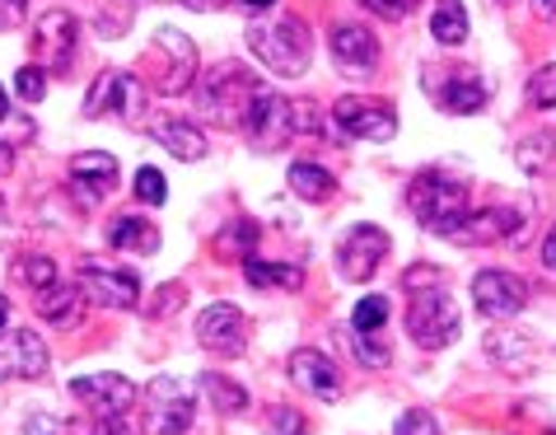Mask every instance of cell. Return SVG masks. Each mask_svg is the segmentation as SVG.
<instances>
[{"label":"cell","mask_w":556,"mask_h":435,"mask_svg":"<svg viewBox=\"0 0 556 435\" xmlns=\"http://www.w3.org/2000/svg\"><path fill=\"white\" fill-rule=\"evenodd\" d=\"M257 89H262V80H257L249 66H239V61H225V66H215V71L202 75V85H197V103H202V113L215 122V127L243 132Z\"/></svg>","instance_id":"1"},{"label":"cell","mask_w":556,"mask_h":435,"mask_svg":"<svg viewBox=\"0 0 556 435\" xmlns=\"http://www.w3.org/2000/svg\"><path fill=\"white\" fill-rule=\"evenodd\" d=\"M407 207H412L416 221L430 229V235L450 239L458 229V221L468 215V183H458L454 174H444V169L416 174L412 188H407Z\"/></svg>","instance_id":"2"},{"label":"cell","mask_w":556,"mask_h":435,"mask_svg":"<svg viewBox=\"0 0 556 435\" xmlns=\"http://www.w3.org/2000/svg\"><path fill=\"white\" fill-rule=\"evenodd\" d=\"M249 48H253V57L271 75H304L308 61H314V38H308V24L295 20V14L253 24L249 28Z\"/></svg>","instance_id":"3"},{"label":"cell","mask_w":556,"mask_h":435,"mask_svg":"<svg viewBox=\"0 0 556 435\" xmlns=\"http://www.w3.org/2000/svg\"><path fill=\"white\" fill-rule=\"evenodd\" d=\"M458 328H463V314H458V300L450 290H426V295H416L407 309V333L421 341L426 351L450 347Z\"/></svg>","instance_id":"4"},{"label":"cell","mask_w":556,"mask_h":435,"mask_svg":"<svg viewBox=\"0 0 556 435\" xmlns=\"http://www.w3.org/2000/svg\"><path fill=\"white\" fill-rule=\"evenodd\" d=\"M85 117H122L136 127L146 117V85L127 71H103V80L85 99Z\"/></svg>","instance_id":"5"},{"label":"cell","mask_w":556,"mask_h":435,"mask_svg":"<svg viewBox=\"0 0 556 435\" xmlns=\"http://www.w3.org/2000/svg\"><path fill=\"white\" fill-rule=\"evenodd\" d=\"M146 398H150V431L154 435H188L192 412H197V398L188 384L174 375H154Z\"/></svg>","instance_id":"6"},{"label":"cell","mask_w":556,"mask_h":435,"mask_svg":"<svg viewBox=\"0 0 556 435\" xmlns=\"http://www.w3.org/2000/svg\"><path fill=\"white\" fill-rule=\"evenodd\" d=\"M332 117H337V127H342L351 141H393L397 136V113L389 103H379V99H337L332 108Z\"/></svg>","instance_id":"7"},{"label":"cell","mask_w":556,"mask_h":435,"mask_svg":"<svg viewBox=\"0 0 556 435\" xmlns=\"http://www.w3.org/2000/svg\"><path fill=\"white\" fill-rule=\"evenodd\" d=\"M80 290L85 300L103 309H131L141 304V276L131 268H108V262H80Z\"/></svg>","instance_id":"8"},{"label":"cell","mask_w":556,"mask_h":435,"mask_svg":"<svg viewBox=\"0 0 556 435\" xmlns=\"http://www.w3.org/2000/svg\"><path fill=\"white\" fill-rule=\"evenodd\" d=\"M48 341L34 328H14L0 333V384L5 380H42L48 375Z\"/></svg>","instance_id":"9"},{"label":"cell","mask_w":556,"mask_h":435,"mask_svg":"<svg viewBox=\"0 0 556 435\" xmlns=\"http://www.w3.org/2000/svg\"><path fill=\"white\" fill-rule=\"evenodd\" d=\"M472 300L486 319H515L523 304H529V286L519 282L515 272H501V268H486L472 276Z\"/></svg>","instance_id":"10"},{"label":"cell","mask_w":556,"mask_h":435,"mask_svg":"<svg viewBox=\"0 0 556 435\" xmlns=\"http://www.w3.org/2000/svg\"><path fill=\"white\" fill-rule=\"evenodd\" d=\"M328 48H332V61L342 66V75L369 80V75L379 71V38L369 34V28H361V24H337Z\"/></svg>","instance_id":"11"},{"label":"cell","mask_w":556,"mask_h":435,"mask_svg":"<svg viewBox=\"0 0 556 435\" xmlns=\"http://www.w3.org/2000/svg\"><path fill=\"white\" fill-rule=\"evenodd\" d=\"M389 229H379V225H355L346 244H342V253H337V262H342V276H351V282H369V276L379 272V262L389 258Z\"/></svg>","instance_id":"12"},{"label":"cell","mask_w":556,"mask_h":435,"mask_svg":"<svg viewBox=\"0 0 556 435\" xmlns=\"http://www.w3.org/2000/svg\"><path fill=\"white\" fill-rule=\"evenodd\" d=\"M243 136H249L253 146H262V150L281 146L286 136H295L290 132V99H281L271 85H262L253 108H249V122H243Z\"/></svg>","instance_id":"13"},{"label":"cell","mask_w":556,"mask_h":435,"mask_svg":"<svg viewBox=\"0 0 556 435\" xmlns=\"http://www.w3.org/2000/svg\"><path fill=\"white\" fill-rule=\"evenodd\" d=\"M71 394L89 402V408L99 412V422L103 417H122V412H131V402H136V384L127 375H113V370H103V375H80V380H71Z\"/></svg>","instance_id":"14"},{"label":"cell","mask_w":556,"mask_h":435,"mask_svg":"<svg viewBox=\"0 0 556 435\" xmlns=\"http://www.w3.org/2000/svg\"><path fill=\"white\" fill-rule=\"evenodd\" d=\"M197 341L215 356H239L249 347V323L235 304H206V314L197 319Z\"/></svg>","instance_id":"15"},{"label":"cell","mask_w":556,"mask_h":435,"mask_svg":"<svg viewBox=\"0 0 556 435\" xmlns=\"http://www.w3.org/2000/svg\"><path fill=\"white\" fill-rule=\"evenodd\" d=\"M426 85H430V80H426ZM430 95H435V103L444 108V113L468 117V113H482V108H486L491 85H486L477 71H444L440 80L430 85Z\"/></svg>","instance_id":"16"},{"label":"cell","mask_w":556,"mask_h":435,"mask_svg":"<svg viewBox=\"0 0 556 435\" xmlns=\"http://www.w3.org/2000/svg\"><path fill=\"white\" fill-rule=\"evenodd\" d=\"M154 48H160L164 57H174V61H168V71L160 75V89L168 99L188 95L192 80H197V48H192V38L178 34V28H160V34H154Z\"/></svg>","instance_id":"17"},{"label":"cell","mask_w":556,"mask_h":435,"mask_svg":"<svg viewBox=\"0 0 556 435\" xmlns=\"http://www.w3.org/2000/svg\"><path fill=\"white\" fill-rule=\"evenodd\" d=\"M290 380H295L304 394H314L323 402H332L337 394H342V375H337V361L328 351H318V347H300L295 356H290Z\"/></svg>","instance_id":"18"},{"label":"cell","mask_w":556,"mask_h":435,"mask_svg":"<svg viewBox=\"0 0 556 435\" xmlns=\"http://www.w3.org/2000/svg\"><path fill=\"white\" fill-rule=\"evenodd\" d=\"M71 183L75 192H80V201H99L103 192L117 188V160L108 150H85L71 160Z\"/></svg>","instance_id":"19"},{"label":"cell","mask_w":556,"mask_h":435,"mask_svg":"<svg viewBox=\"0 0 556 435\" xmlns=\"http://www.w3.org/2000/svg\"><path fill=\"white\" fill-rule=\"evenodd\" d=\"M85 290H75V286H66V282H52V286H42L38 290V300H34V309H38V319L42 323H52L56 333H66V328H75V323L85 319Z\"/></svg>","instance_id":"20"},{"label":"cell","mask_w":556,"mask_h":435,"mask_svg":"<svg viewBox=\"0 0 556 435\" xmlns=\"http://www.w3.org/2000/svg\"><path fill=\"white\" fill-rule=\"evenodd\" d=\"M75 34H80V24H75L71 10H48L38 20V52L48 57L56 71H66L71 52H75Z\"/></svg>","instance_id":"21"},{"label":"cell","mask_w":556,"mask_h":435,"mask_svg":"<svg viewBox=\"0 0 556 435\" xmlns=\"http://www.w3.org/2000/svg\"><path fill=\"white\" fill-rule=\"evenodd\" d=\"M108 244H113L117 253L150 258V253H160V225L146 221V215H117V221L108 225Z\"/></svg>","instance_id":"22"},{"label":"cell","mask_w":556,"mask_h":435,"mask_svg":"<svg viewBox=\"0 0 556 435\" xmlns=\"http://www.w3.org/2000/svg\"><path fill=\"white\" fill-rule=\"evenodd\" d=\"M515 229V215L509 211H477V215H463L458 229L450 235V244H463V248H477V244H496Z\"/></svg>","instance_id":"23"},{"label":"cell","mask_w":556,"mask_h":435,"mask_svg":"<svg viewBox=\"0 0 556 435\" xmlns=\"http://www.w3.org/2000/svg\"><path fill=\"white\" fill-rule=\"evenodd\" d=\"M150 136H154V141H160L168 154H174V160H188V164H192V160H202V154H206V136L197 132L192 122H154Z\"/></svg>","instance_id":"24"},{"label":"cell","mask_w":556,"mask_h":435,"mask_svg":"<svg viewBox=\"0 0 556 435\" xmlns=\"http://www.w3.org/2000/svg\"><path fill=\"white\" fill-rule=\"evenodd\" d=\"M430 38L444 42V48L468 42V10H463V0H435V10H430Z\"/></svg>","instance_id":"25"},{"label":"cell","mask_w":556,"mask_h":435,"mask_svg":"<svg viewBox=\"0 0 556 435\" xmlns=\"http://www.w3.org/2000/svg\"><path fill=\"white\" fill-rule=\"evenodd\" d=\"M257 235L262 229L253 225V221H229L220 235H215V258L220 262H249L253 258V248H257Z\"/></svg>","instance_id":"26"},{"label":"cell","mask_w":556,"mask_h":435,"mask_svg":"<svg viewBox=\"0 0 556 435\" xmlns=\"http://www.w3.org/2000/svg\"><path fill=\"white\" fill-rule=\"evenodd\" d=\"M243 276H249V286H286V290H300L304 286V272L295 262H262V258H249L243 262Z\"/></svg>","instance_id":"27"},{"label":"cell","mask_w":556,"mask_h":435,"mask_svg":"<svg viewBox=\"0 0 556 435\" xmlns=\"http://www.w3.org/2000/svg\"><path fill=\"white\" fill-rule=\"evenodd\" d=\"M290 192L304 197V201H328L337 192V178L328 174V169H318V164H290Z\"/></svg>","instance_id":"28"},{"label":"cell","mask_w":556,"mask_h":435,"mask_svg":"<svg viewBox=\"0 0 556 435\" xmlns=\"http://www.w3.org/2000/svg\"><path fill=\"white\" fill-rule=\"evenodd\" d=\"M202 394L211 398V408L225 412V417L249 412V388L235 384V380H225V375H202Z\"/></svg>","instance_id":"29"},{"label":"cell","mask_w":556,"mask_h":435,"mask_svg":"<svg viewBox=\"0 0 556 435\" xmlns=\"http://www.w3.org/2000/svg\"><path fill=\"white\" fill-rule=\"evenodd\" d=\"M351 351H355V361L369 365V370H383V365L393 361V341H383V333L351 328Z\"/></svg>","instance_id":"30"},{"label":"cell","mask_w":556,"mask_h":435,"mask_svg":"<svg viewBox=\"0 0 556 435\" xmlns=\"http://www.w3.org/2000/svg\"><path fill=\"white\" fill-rule=\"evenodd\" d=\"M383 323H389V300H383V295H365V300H355L351 328H361V333H379Z\"/></svg>","instance_id":"31"},{"label":"cell","mask_w":556,"mask_h":435,"mask_svg":"<svg viewBox=\"0 0 556 435\" xmlns=\"http://www.w3.org/2000/svg\"><path fill=\"white\" fill-rule=\"evenodd\" d=\"M552 146H556L552 132L529 136V141L519 146V169H523V174H538V169H547V164H552Z\"/></svg>","instance_id":"32"},{"label":"cell","mask_w":556,"mask_h":435,"mask_svg":"<svg viewBox=\"0 0 556 435\" xmlns=\"http://www.w3.org/2000/svg\"><path fill=\"white\" fill-rule=\"evenodd\" d=\"M290 132L295 136H323L328 122H323V113L308 99H290Z\"/></svg>","instance_id":"33"},{"label":"cell","mask_w":556,"mask_h":435,"mask_svg":"<svg viewBox=\"0 0 556 435\" xmlns=\"http://www.w3.org/2000/svg\"><path fill=\"white\" fill-rule=\"evenodd\" d=\"M529 103L533 108H556V61H547V66H538L529 75Z\"/></svg>","instance_id":"34"},{"label":"cell","mask_w":556,"mask_h":435,"mask_svg":"<svg viewBox=\"0 0 556 435\" xmlns=\"http://www.w3.org/2000/svg\"><path fill=\"white\" fill-rule=\"evenodd\" d=\"M14 89H20L24 103H42V95H48V71H42V66H20V75H14Z\"/></svg>","instance_id":"35"},{"label":"cell","mask_w":556,"mask_h":435,"mask_svg":"<svg viewBox=\"0 0 556 435\" xmlns=\"http://www.w3.org/2000/svg\"><path fill=\"white\" fill-rule=\"evenodd\" d=\"M136 197H141L146 207H164L168 188H164V174H160V169H141V174H136Z\"/></svg>","instance_id":"36"},{"label":"cell","mask_w":556,"mask_h":435,"mask_svg":"<svg viewBox=\"0 0 556 435\" xmlns=\"http://www.w3.org/2000/svg\"><path fill=\"white\" fill-rule=\"evenodd\" d=\"M20 276L34 290H42V286H52V282H61L56 276V262L52 258H42V253H34V258H24V268H20Z\"/></svg>","instance_id":"37"},{"label":"cell","mask_w":556,"mask_h":435,"mask_svg":"<svg viewBox=\"0 0 556 435\" xmlns=\"http://www.w3.org/2000/svg\"><path fill=\"white\" fill-rule=\"evenodd\" d=\"M182 282H174V286H160L154 290V300L146 304V319H168V314H178V304H182Z\"/></svg>","instance_id":"38"},{"label":"cell","mask_w":556,"mask_h":435,"mask_svg":"<svg viewBox=\"0 0 556 435\" xmlns=\"http://www.w3.org/2000/svg\"><path fill=\"white\" fill-rule=\"evenodd\" d=\"M486 351H491V361H501V365H515V370L529 365V351H515V333H496L486 341Z\"/></svg>","instance_id":"39"},{"label":"cell","mask_w":556,"mask_h":435,"mask_svg":"<svg viewBox=\"0 0 556 435\" xmlns=\"http://www.w3.org/2000/svg\"><path fill=\"white\" fill-rule=\"evenodd\" d=\"M393 435H440V422H435V417H430V412L412 408V412H403V417H397Z\"/></svg>","instance_id":"40"},{"label":"cell","mask_w":556,"mask_h":435,"mask_svg":"<svg viewBox=\"0 0 556 435\" xmlns=\"http://www.w3.org/2000/svg\"><path fill=\"white\" fill-rule=\"evenodd\" d=\"M271 431H281V435H304L308 422H304L295 408H271Z\"/></svg>","instance_id":"41"},{"label":"cell","mask_w":556,"mask_h":435,"mask_svg":"<svg viewBox=\"0 0 556 435\" xmlns=\"http://www.w3.org/2000/svg\"><path fill=\"white\" fill-rule=\"evenodd\" d=\"M369 14H379V20H403L407 14V0H361Z\"/></svg>","instance_id":"42"},{"label":"cell","mask_w":556,"mask_h":435,"mask_svg":"<svg viewBox=\"0 0 556 435\" xmlns=\"http://www.w3.org/2000/svg\"><path fill=\"white\" fill-rule=\"evenodd\" d=\"M28 14V0H0V28H20Z\"/></svg>","instance_id":"43"},{"label":"cell","mask_w":556,"mask_h":435,"mask_svg":"<svg viewBox=\"0 0 556 435\" xmlns=\"http://www.w3.org/2000/svg\"><path fill=\"white\" fill-rule=\"evenodd\" d=\"M403 286H407V290H416V286H440V272H435V268H412V272L403 276Z\"/></svg>","instance_id":"44"},{"label":"cell","mask_w":556,"mask_h":435,"mask_svg":"<svg viewBox=\"0 0 556 435\" xmlns=\"http://www.w3.org/2000/svg\"><path fill=\"white\" fill-rule=\"evenodd\" d=\"M24 435H61V422H48V417H28Z\"/></svg>","instance_id":"45"},{"label":"cell","mask_w":556,"mask_h":435,"mask_svg":"<svg viewBox=\"0 0 556 435\" xmlns=\"http://www.w3.org/2000/svg\"><path fill=\"white\" fill-rule=\"evenodd\" d=\"M94 435H136V431L122 422V417H103V422L94 426Z\"/></svg>","instance_id":"46"},{"label":"cell","mask_w":556,"mask_h":435,"mask_svg":"<svg viewBox=\"0 0 556 435\" xmlns=\"http://www.w3.org/2000/svg\"><path fill=\"white\" fill-rule=\"evenodd\" d=\"M543 262H547V268L556 272V225L547 229V239H543Z\"/></svg>","instance_id":"47"},{"label":"cell","mask_w":556,"mask_h":435,"mask_svg":"<svg viewBox=\"0 0 556 435\" xmlns=\"http://www.w3.org/2000/svg\"><path fill=\"white\" fill-rule=\"evenodd\" d=\"M533 10L543 14V20H556V0H533Z\"/></svg>","instance_id":"48"},{"label":"cell","mask_w":556,"mask_h":435,"mask_svg":"<svg viewBox=\"0 0 556 435\" xmlns=\"http://www.w3.org/2000/svg\"><path fill=\"white\" fill-rule=\"evenodd\" d=\"M10 169H14V150L0 146V174H10Z\"/></svg>","instance_id":"49"},{"label":"cell","mask_w":556,"mask_h":435,"mask_svg":"<svg viewBox=\"0 0 556 435\" xmlns=\"http://www.w3.org/2000/svg\"><path fill=\"white\" fill-rule=\"evenodd\" d=\"M235 5H243V10H271L276 0H235Z\"/></svg>","instance_id":"50"},{"label":"cell","mask_w":556,"mask_h":435,"mask_svg":"<svg viewBox=\"0 0 556 435\" xmlns=\"http://www.w3.org/2000/svg\"><path fill=\"white\" fill-rule=\"evenodd\" d=\"M5 319H10V300L0 295V333H5Z\"/></svg>","instance_id":"51"},{"label":"cell","mask_w":556,"mask_h":435,"mask_svg":"<svg viewBox=\"0 0 556 435\" xmlns=\"http://www.w3.org/2000/svg\"><path fill=\"white\" fill-rule=\"evenodd\" d=\"M5 113H10V99H5V89H0V122H5Z\"/></svg>","instance_id":"52"},{"label":"cell","mask_w":556,"mask_h":435,"mask_svg":"<svg viewBox=\"0 0 556 435\" xmlns=\"http://www.w3.org/2000/svg\"><path fill=\"white\" fill-rule=\"evenodd\" d=\"M0 225H5V197H0Z\"/></svg>","instance_id":"53"}]
</instances>
